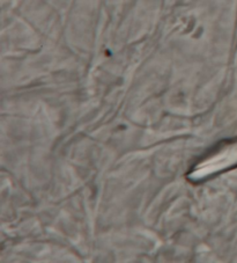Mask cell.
<instances>
[{"mask_svg": "<svg viewBox=\"0 0 237 263\" xmlns=\"http://www.w3.org/2000/svg\"><path fill=\"white\" fill-rule=\"evenodd\" d=\"M231 147H232V145H231V146H229V147H228L227 149H225V151H223V153H225V154H230V151H231ZM229 159H228V158L226 157V156H223V158H222V161L220 162V165L221 164H223V166H227L226 164H229ZM220 165H219V166H220Z\"/></svg>", "mask_w": 237, "mask_h": 263, "instance_id": "6da1fadb", "label": "cell"}]
</instances>
